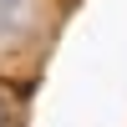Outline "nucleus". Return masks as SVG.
<instances>
[{"mask_svg": "<svg viewBox=\"0 0 127 127\" xmlns=\"http://www.w3.org/2000/svg\"><path fill=\"white\" fill-rule=\"evenodd\" d=\"M0 127H5V102H0Z\"/></svg>", "mask_w": 127, "mask_h": 127, "instance_id": "f257e3e1", "label": "nucleus"}]
</instances>
